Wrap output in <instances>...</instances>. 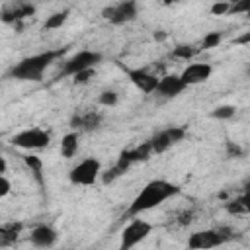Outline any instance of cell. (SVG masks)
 Segmentation results:
<instances>
[{
    "instance_id": "20",
    "label": "cell",
    "mask_w": 250,
    "mask_h": 250,
    "mask_svg": "<svg viewBox=\"0 0 250 250\" xmlns=\"http://www.w3.org/2000/svg\"><path fill=\"white\" fill-rule=\"evenodd\" d=\"M68 18V10H62V12H55L53 16L47 18V21L43 23V29H59Z\"/></svg>"
},
{
    "instance_id": "21",
    "label": "cell",
    "mask_w": 250,
    "mask_h": 250,
    "mask_svg": "<svg viewBox=\"0 0 250 250\" xmlns=\"http://www.w3.org/2000/svg\"><path fill=\"white\" fill-rule=\"evenodd\" d=\"M195 53H197V49L193 45H176L172 49V57L174 59H182V61H188V59L195 57Z\"/></svg>"
},
{
    "instance_id": "17",
    "label": "cell",
    "mask_w": 250,
    "mask_h": 250,
    "mask_svg": "<svg viewBox=\"0 0 250 250\" xmlns=\"http://www.w3.org/2000/svg\"><path fill=\"white\" fill-rule=\"evenodd\" d=\"M225 209L230 213V215H248L250 213V193H242L240 197L229 201L225 205Z\"/></svg>"
},
{
    "instance_id": "2",
    "label": "cell",
    "mask_w": 250,
    "mask_h": 250,
    "mask_svg": "<svg viewBox=\"0 0 250 250\" xmlns=\"http://www.w3.org/2000/svg\"><path fill=\"white\" fill-rule=\"evenodd\" d=\"M64 51H66V47H61V49H49V51L25 57L20 62H16L8 74L18 80H41L43 72L55 62V59L64 55Z\"/></svg>"
},
{
    "instance_id": "11",
    "label": "cell",
    "mask_w": 250,
    "mask_h": 250,
    "mask_svg": "<svg viewBox=\"0 0 250 250\" xmlns=\"http://www.w3.org/2000/svg\"><path fill=\"white\" fill-rule=\"evenodd\" d=\"M213 72V66L207 64V62H191L188 64L184 70H182V80L186 82V86H193V84H199V82H205L209 80Z\"/></svg>"
},
{
    "instance_id": "5",
    "label": "cell",
    "mask_w": 250,
    "mask_h": 250,
    "mask_svg": "<svg viewBox=\"0 0 250 250\" xmlns=\"http://www.w3.org/2000/svg\"><path fill=\"white\" fill-rule=\"evenodd\" d=\"M152 232V225L145 219H133L121 232L119 248L117 250H133L139 242H143Z\"/></svg>"
},
{
    "instance_id": "31",
    "label": "cell",
    "mask_w": 250,
    "mask_h": 250,
    "mask_svg": "<svg viewBox=\"0 0 250 250\" xmlns=\"http://www.w3.org/2000/svg\"><path fill=\"white\" fill-rule=\"evenodd\" d=\"M10 188H12L10 180L6 176H0V197H6L10 193Z\"/></svg>"
},
{
    "instance_id": "35",
    "label": "cell",
    "mask_w": 250,
    "mask_h": 250,
    "mask_svg": "<svg viewBox=\"0 0 250 250\" xmlns=\"http://www.w3.org/2000/svg\"><path fill=\"white\" fill-rule=\"evenodd\" d=\"M248 70H250V68H248Z\"/></svg>"
},
{
    "instance_id": "33",
    "label": "cell",
    "mask_w": 250,
    "mask_h": 250,
    "mask_svg": "<svg viewBox=\"0 0 250 250\" xmlns=\"http://www.w3.org/2000/svg\"><path fill=\"white\" fill-rule=\"evenodd\" d=\"M6 170H8V162H6V158L2 156V158H0V176H6Z\"/></svg>"
},
{
    "instance_id": "18",
    "label": "cell",
    "mask_w": 250,
    "mask_h": 250,
    "mask_svg": "<svg viewBox=\"0 0 250 250\" xmlns=\"http://www.w3.org/2000/svg\"><path fill=\"white\" fill-rule=\"evenodd\" d=\"M78 150V133H68L61 141V154L64 158H72Z\"/></svg>"
},
{
    "instance_id": "7",
    "label": "cell",
    "mask_w": 250,
    "mask_h": 250,
    "mask_svg": "<svg viewBox=\"0 0 250 250\" xmlns=\"http://www.w3.org/2000/svg\"><path fill=\"white\" fill-rule=\"evenodd\" d=\"M49 143H51V133L43 131L39 127L20 131L12 137V145L20 146V148H25V150H39V148L49 146Z\"/></svg>"
},
{
    "instance_id": "26",
    "label": "cell",
    "mask_w": 250,
    "mask_h": 250,
    "mask_svg": "<svg viewBox=\"0 0 250 250\" xmlns=\"http://www.w3.org/2000/svg\"><path fill=\"white\" fill-rule=\"evenodd\" d=\"M100 104L102 105H115L117 104V92L113 90H105L100 94Z\"/></svg>"
},
{
    "instance_id": "8",
    "label": "cell",
    "mask_w": 250,
    "mask_h": 250,
    "mask_svg": "<svg viewBox=\"0 0 250 250\" xmlns=\"http://www.w3.org/2000/svg\"><path fill=\"white\" fill-rule=\"evenodd\" d=\"M186 137V127H168L164 131H158L152 139H150V145H152V152L154 154H162L166 152L172 145L184 141Z\"/></svg>"
},
{
    "instance_id": "16",
    "label": "cell",
    "mask_w": 250,
    "mask_h": 250,
    "mask_svg": "<svg viewBox=\"0 0 250 250\" xmlns=\"http://www.w3.org/2000/svg\"><path fill=\"white\" fill-rule=\"evenodd\" d=\"M21 229H23L21 223H16V221L14 223H4L0 227V246H8V244L16 242Z\"/></svg>"
},
{
    "instance_id": "12",
    "label": "cell",
    "mask_w": 250,
    "mask_h": 250,
    "mask_svg": "<svg viewBox=\"0 0 250 250\" xmlns=\"http://www.w3.org/2000/svg\"><path fill=\"white\" fill-rule=\"evenodd\" d=\"M186 82L182 80L180 74H166L158 80V88H156V94L162 96V98H176L180 96L184 90H186Z\"/></svg>"
},
{
    "instance_id": "9",
    "label": "cell",
    "mask_w": 250,
    "mask_h": 250,
    "mask_svg": "<svg viewBox=\"0 0 250 250\" xmlns=\"http://www.w3.org/2000/svg\"><path fill=\"white\" fill-rule=\"evenodd\" d=\"M137 4L135 2H119L115 6H109V8H104V18L109 20L113 25H123V23H129L137 18Z\"/></svg>"
},
{
    "instance_id": "10",
    "label": "cell",
    "mask_w": 250,
    "mask_h": 250,
    "mask_svg": "<svg viewBox=\"0 0 250 250\" xmlns=\"http://www.w3.org/2000/svg\"><path fill=\"white\" fill-rule=\"evenodd\" d=\"M119 66H121V70L129 76V80L141 90V92H145V94H152V92H156V88H158V76H154V74H150L148 70H145V68H129V66H125V64H121L119 62Z\"/></svg>"
},
{
    "instance_id": "28",
    "label": "cell",
    "mask_w": 250,
    "mask_h": 250,
    "mask_svg": "<svg viewBox=\"0 0 250 250\" xmlns=\"http://www.w3.org/2000/svg\"><path fill=\"white\" fill-rule=\"evenodd\" d=\"M229 12H230V4H227V2H217L211 6V14H215V16L229 14Z\"/></svg>"
},
{
    "instance_id": "14",
    "label": "cell",
    "mask_w": 250,
    "mask_h": 250,
    "mask_svg": "<svg viewBox=\"0 0 250 250\" xmlns=\"http://www.w3.org/2000/svg\"><path fill=\"white\" fill-rule=\"evenodd\" d=\"M35 12V8L31 4H14V6H6L2 10V21L4 23H14L20 21L27 16H31Z\"/></svg>"
},
{
    "instance_id": "30",
    "label": "cell",
    "mask_w": 250,
    "mask_h": 250,
    "mask_svg": "<svg viewBox=\"0 0 250 250\" xmlns=\"http://www.w3.org/2000/svg\"><path fill=\"white\" fill-rule=\"evenodd\" d=\"M227 154H229V156H242V148H240L236 143L227 141Z\"/></svg>"
},
{
    "instance_id": "32",
    "label": "cell",
    "mask_w": 250,
    "mask_h": 250,
    "mask_svg": "<svg viewBox=\"0 0 250 250\" xmlns=\"http://www.w3.org/2000/svg\"><path fill=\"white\" fill-rule=\"evenodd\" d=\"M248 18H250V14H248ZM236 43H240V45H244V43H250V31H246L244 35H240V37L236 39Z\"/></svg>"
},
{
    "instance_id": "25",
    "label": "cell",
    "mask_w": 250,
    "mask_h": 250,
    "mask_svg": "<svg viewBox=\"0 0 250 250\" xmlns=\"http://www.w3.org/2000/svg\"><path fill=\"white\" fill-rule=\"evenodd\" d=\"M229 14H250V0H240V2H234L230 4V12Z\"/></svg>"
},
{
    "instance_id": "34",
    "label": "cell",
    "mask_w": 250,
    "mask_h": 250,
    "mask_svg": "<svg viewBox=\"0 0 250 250\" xmlns=\"http://www.w3.org/2000/svg\"><path fill=\"white\" fill-rule=\"evenodd\" d=\"M244 191H246V193H250V178L244 182Z\"/></svg>"
},
{
    "instance_id": "29",
    "label": "cell",
    "mask_w": 250,
    "mask_h": 250,
    "mask_svg": "<svg viewBox=\"0 0 250 250\" xmlns=\"http://www.w3.org/2000/svg\"><path fill=\"white\" fill-rule=\"evenodd\" d=\"M96 72H94V68L92 70H84V72H78L76 76H72L74 78V84H86V82H90V78L94 76Z\"/></svg>"
},
{
    "instance_id": "23",
    "label": "cell",
    "mask_w": 250,
    "mask_h": 250,
    "mask_svg": "<svg viewBox=\"0 0 250 250\" xmlns=\"http://www.w3.org/2000/svg\"><path fill=\"white\" fill-rule=\"evenodd\" d=\"M221 39H223V33H221V31H209V33L203 37V41H201V49H203V51H207V49L219 47Z\"/></svg>"
},
{
    "instance_id": "27",
    "label": "cell",
    "mask_w": 250,
    "mask_h": 250,
    "mask_svg": "<svg viewBox=\"0 0 250 250\" xmlns=\"http://www.w3.org/2000/svg\"><path fill=\"white\" fill-rule=\"evenodd\" d=\"M119 176H123V172H121V170H119V168L113 164V166H111L107 172H104V176H102V182H104V184H111V182H115Z\"/></svg>"
},
{
    "instance_id": "13",
    "label": "cell",
    "mask_w": 250,
    "mask_h": 250,
    "mask_svg": "<svg viewBox=\"0 0 250 250\" xmlns=\"http://www.w3.org/2000/svg\"><path fill=\"white\" fill-rule=\"evenodd\" d=\"M29 240L37 246V248H49L57 242V230L49 225H37L31 234H29Z\"/></svg>"
},
{
    "instance_id": "15",
    "label": "cell",
    "mask_w": 250,
    "mask_h": 250,
    "mask_svg": "<svg viewBox=\"0 0 250 250\" xmlns=\"http://www.w3.org/2000/svg\"><path fill=\"white\" fill-rule=\"evenodd\" d=\"M102 121V115L96 113V111H84V113H76L72 115L70 119V127L74 129H84V131H92L100 125Z\"/></svg>"
},
{
    "instance_id": "4",
    "label": "cell",
    "mask_w": 250,
    "mask_h": 250,
    "mask_svg": "<svg viewBox=\"0 0 250 250\" xmlns=\"http://www.w3.org/2000/svg\"><path fill=\"white\" fill-rule=\"evenodd\" d=\"M100 61H102V53L90 51V49H82V51L74 53L70 59L64 61V66L61 70V74H64V76H76L78 72L92 70Z\"/></svg>"
},
{
    "instance_id": "1",
    "label": "cell",
    "mask_w": 250,
    "mask_h": 250,
    "mask_svg": "<svg viewBox=\"0 0 250 250\" xmlns=\"http://www.w3.org/2000/svg\"><path fill=\"white\" fill-rule=\"evenodd\" d=\"M178 193H180V188L176 184H172L168 180H152L131 201V205L127 209V217H139L141 213L162 205L166 199H170Z\"/></svg>"
},
{
    "instance_id": "22",
    "label": "cell",
    "mask_w": 250,
    "mask_h": 250,
    "mask_svg": "<svg viewBox=\"0 0 250 250\" xmlns=\"http://www.w3.org/2000/svg\"><path fill=\"white\" fill-rule=\"evenodd\" d=\"M23 160H25V164L31 168V172L35 174V180L39 182V186H43V174H41L43 164H41V160H39L37 156H23Z\"/></svg>"
},
{
    "instance_id": "6",
    "label": "cell",
    "mask_w": 250,
    "mask_h": 250,
    "mask_svg": "<svg viewBox=\"0 0 250 250\" xmlns=\"http://www.w3.org/2000/svg\"><path fill=\"white\" fill-rule=\"evenodd\" d=\"M102 174V164L98 158L90 156V158H84L80 160L68 174L70 182L76 184V186H92Z\"/></svg>"
},
{
    "instance_id": "19",
    "label": "cell",
    "mask_w": 250,
    "mask_h": 250,
    "mask_svg": "<svg viewBox=\"0 0 250 250\" xmlns=\"http://www.w3.org/2000/svg\"><path fill=\"white\" fill-rule=\"evenodd\" d=\"M152 145H150V139L145 141L143 145H139L137 148H131V156H133V162H145L152 156Z\"/></svg>"
},
{
    "instance_id": "24",
    "label": "cell",
    "mask_w": 250,
    "mask_h": 250,
    "mask_svg": "<svg viewBox=\"0 0 250 250\" xmlns=\"http://www.w3.org/2000/svg\"><path fill=\"white\" fill-rule=\"evenodd\" d=\"M234 113H236V107L234 105H219L211 115L215 119H230Z\"/></svg>"
},
{
    "instance_id": "3",
    "label": "cell",
    "mask_w": 250,
    "mask_h": 250,
    "mask_svg": "<svg viewBox=\"0 0 250 250\" xmlns=\"http://www.w3.org/2000/svg\"><path fill=\"white\" fill-rule=\"evenodd\" d=\"M234 238V230L229 227H219V229H207V230H197L191 232L188 238V248L189 250H211L217 248L229 240Z\"/></svg>"
}]
</instances>
